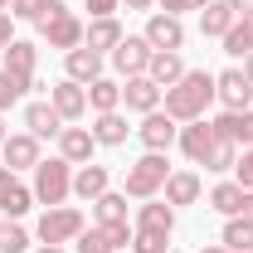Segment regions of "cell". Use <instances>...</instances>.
I'll list each match as a JSON object with an SVG mask.
<instances>
[{
	"mask_svg": "<svg viewBox=\"0 0 253 253\" xmlns=\"http://www.w3.org/2000/svg\"><path fill=\"white\" fill-rule=\"evenodd\" d=\"M210 102H214V73H210V68H185V78H180L175 88H166V112L180 126L200 122Z\"/></svg>",
	"mask_w": 253,
	"mask_h": 253,
	"instance_id": "obj_1",
	"label": "cell"
},
{
	"mask_svg": "<svg viewBox=\"0 0 253 253\" xmlns=\"http://www.w3.org/2000/svg\"><path fill=\"white\" fill-rule=\"evenodd\" d=\"M34 205H44V210H54V205H63L68 195H73V166L63 156H49L34 166Z\"/></svg>",
	"mask_w": 253,
	"mask_h": 253,
	"instance_id": "obj_2",
	"label": "cell"
},
{
	"mask_svg": "<svg viewBox=\"0 0 253 253\" xmlns=\"http://www.w3.org/2000/svg\"><path fill=\"white\" fill-rule=\"evenodd\" d=\"M83 30H88V25H83L63 0H49V10H44V20H39V34H44L49 49H63V54L78 49V44H83Z\"/></svg>",
	"mask_w": 253,
	"mask_h": 253,
	"instance_id": "obj_3",
	"label": "cell"
},
{
	"mask_svg": "<svg viewBox=\"0 0 253 253\" xmlns=\"http://www.w3.org/2000/svg\"><path fill=\"white\" fill-rule=\"evenodd\" d=\"M166 175H170L166 151H146L141 161H131V166H126V185H122V195H131V200H156L161 185H166Z\"/></svg>",
	"mask_w": 253,
	"mask_h": 253,
	"instance_id": "obj_4",
	"label": "cell"
},
{
	"mask_svg": "<svg viewBox=\"0 0 253 253\" xmlns=\"http://www.w3.org/2000/svg\"><path fill=\"white\" fill-rule=\"evenodd\" d=\"M39 244H73L78 234H83V210H73V205H54V210H44L39 214Z\"/></svg>",
	"mask_w": 253,
	"mask_h": 253,
	"instance_id": "obj_5",
	"label": "cell"
},
{
	"mask_svg": "<svg viewBox=\"0 0 253 253\" xmlns=\"http://www.w3.org/2000/svg\"><path fill=\"white\" fill-rule=\"evenodd\" d=\"M0 54H5V63H0V68L10 73V83H15L20 93L39 88V83H34V68H39V49H34L30 39H10V44H5Z\"/></svg>",
	"mask_w": 253,
	"mask_h": 253,
	"instance_id": "obj_6",
	"label": "cell"
},
{
	"mask_svg": "<svg viewBox=\"0 0 253 253\" xmlns=\"http://www.w3.org/2000/svg\"><path fill=\"white\" fill-rule=\"evenodd\" d=\"M151 54H156V49H151L141 34H122V44L107 54V63H112L122 78H141V73L151 68Z\"/></svg>",
	"mask_w": 253,
	"mask_h": 253,
	"instance_id": "obj_7",
	"label": "cell"
},
{
	"mask_svg": "<svg viewBox=\"0 0 253 253\" xmlns=\"http://www.w3.org/2000/svg\"><path fill=\"white\" fill-rule=\"evenodd\" d=\"M141 39H146L151 49H175V54H180V49H185V20H180V15H166V10H151Z\"/></svg>",
	"mask_w": 253,
	"mask_h": 253,
	"instance_id": "obj_8",
	"label": "cell"
},
{
	"mask_svg": "<svg viewBox=\"0 0 253 253\" xmlns=\"http://www.w3.org/2000/svg\"><path fill=\"white\" fill-rule=\"evenodd\" d=\"M136 136H141V146H146V151H170V146H175V136H180V122H175L166 107H156V112H146V117H141Z\"/></svg>",
	"mask_w": 253,
	"mask_h": 253,
	"instance_id": "obj_9",
	"label": "cell"
},
{
	"mask_svg": "<svg viewBox=\"0 0 253 253\" xmlns=\"http://www.w3.org/2000/svg\"><path fill=\"white\" fill-rule=\"evenodd\" d=\"M175 146L185 151V161H190V166H205V161H210V151L219 146V136H214V126H210V117H200V122H185V126H180Z\"/></svg>",
	"mask_w": 253,
	"mask_h": 253,
	"instance_id": "obj_10",
	"label": "cell"
},
{
	"mask_svg": "<svg viewBox=\"0 0 253 253\" xmlns=\"http://www.w3.org/2000/svg\"><path fill=\"white\" fill-rule=\"evenodd\" d=\"M214 97L224 102V112H244V107H253V83L244 78V68H224V73H214Z\"/></svg>",
	"mask_w": 253,
	"mask_h": 253,
	"instance_id": "obj_11",
	"label": "cell"
},
{
	"mask_svg": "<svg viewBox=\"0 0 253 253\" xmlns=\"http://www.w3.org/2000/svg\"><path fill=\"white\" fill-rule=\"evenodd\" d=\"M30 205H34V190L10 166H0V214L5 219H20V214H30Z\"/></svg>",
	"mask_w": 253,
	"mask_h": 253,
	"instance_id": "obj_12",
	"label": "cell"
},
{
	"mask_svg": "<svg viewBox=\"0 0 253 253\" xmlns=\"http://www.w3.org/2000/svg\"><path fill=\"white\" fill-rule=\"evenodd\" d=\"M49 102H54V112H59L63 122H83V117H88V88L73 83V78L54 83V88H49Z\"/></svg>",
	"mask_w": 253,
	"mask_h": 253,
	"instance_id": "obj_13",
	"label": "cell"
},
{
	"mask_svg": "<svg viewBox=\"0 0 253 253\" xmlns=\"http://www.w3.org/2000/svg\"><path fill=\"white\" fill-rule=\"evenodd\" d=\"M102 63H107V54H97V49H88V44H78V49H68L63 54V73L73 78V83H97L102 78Z\"/></svg>",
	"mask_w": 253,
	"mask_h": 253,
	"instance_id": "obj_14",
	"label": "cell"
},
{
	"mask_svg": "<svg viewBox=\"0 0 253 253\" xmlns=\"http://www.w3.org/2000/svg\"><path fill=\"white\" fill-rule=\"evenodd\" d=\"M93 151H97L93 126H63V131H59V156L68 161V166H88Z\"/></svg>",
	"mask_w": 253,
	"mask_h": 253,
	"instance_id": "obj_15",
	"label": "cell"
},
{
	"mask_svg": "<svg viewBox=\"0 0 253 253\" xmlns=\"http://www.w3.org/2000/svg\"><path fill=\"white\" fill-rule=\"evenodd\" d=\"M0 156H5V166L20 175V170H34L39 166V136H30V131H15V136H5V146H0Z\"/></svg>",
	"mask_w": 253,
	"mask_h": 253,
	"instance_id": "obj_16",
	"label": "cell"
},
{
	"mask_svg": "<svg viewBox=\"0 0 253 253\" xmlns=\"http://www.w3.org/2000/svg\"><path fill=\"white\" fill-rule=\"evenodd\" d=\"M131 229H141V234H175V205H166V200H141V210H136V219Z\"/></svg>",
	"mask_w": 253,
	"mask_h": 253,
	"instance_id": "obj_17",
	"label": "cell"
},
{
	"mask_svg": "<svg viewBox=\"0 0 253 253\" xmlns=\"http://www.w3.org/2000/svg\"><path fill=\"white\" fill-rule=\"evenodd\" d=\"M161 97H166V88H156L146 73H141V78H122L126 112H141V117H146V112H156V107H161Z\"/></svg>",
	"mask_w": 253,
	"mask_h": 253,
	"instance_id": "obj_18",
	"label": "cell"
},
{
	"mask_svg": "<svg viewBox=\"0 0 253 253\" xmlns=\"http://www.w3.org/2000/svg\"><path fill=\"white\" fill-rule=\"evenodd\" d=\"M210 126H214L219 141L253 146V107H244V112H219V117H210Z\"/></svg>",
	"mask_w": 253,
	"mask_h": 253,
	"instance_id": "obj_19",
	"label": "cell"
},
{
	"mask_svg": "<svg viewBox=\"0 0 253 253\" xmlns=\"http://www.w3.org/2000/svg\"><path fill=\"white\" fill-rule=\"evenodd\" d=\"M107 190H112V175H107V166L88 161V166H78V170H73V195H78V200H88V205H93L97 195H107Z\"/></svg>",
	"mask_w": 253,
	"mask_h": 253,
	"instance_id": "obj_20",
	"label": "cell"
},
{
	"mask_svg": "<svg viewBox=\"0 0 253 253\" xmlns=\"http://www.w3.org/2000/svg\"><path fill=\"white\" fill-rule=\"evenodd\" d=\"M146 78H151L156 88H175V83L185 78V59H180L175 49H156V54H151V68H146Z\"/></svg>",
	"mask_w": 253,
	"mask_h": 253,
	"instance_id": "obj_21",
	"label": "cell"
},
{
	"mask_svg": "<svg viewBox=\"0 0 253 253\" xmlns=\"http://www.w3.org/2000/svg\"><path fill=\"white\" fill-rule=\"evenodd\" d=\"M122 25H117V15H102V20H93L88 30H83V44L88 49H97V54H112L117 44H122Z\"/></svg>",
	"mask_w": 253,
	"mask_h": 253,
	"instance_id": "obj_22",
	"label": "cell"
},
{
	"mask_svg": "<svg viewBox=\"0 0 253 253\" xmlns=\"http://www.w3.org/2000/svg\"><path fill=\"white\" fill-rule=\"evenodd\" d=\"M166 205H175V210H180V205H195V200H200V175H195V170H170V175H166Z\"/></svg>",
	"mask_w": 253,
	"mask_h": 253,
	"instance_id": "obj_23",
	"label": "cell"
},
{
	"mask_svg": "<svg viewBox=\"0 0 253 253\" xmlns=\"http://www.w3.org/2000/svg\"><path fill=\"white\" fill-rule=\"evenodd\" d=\"M63 126L68 122L54 112V102H30V107H25V131H30V136H59Z\"/></svg>",
	"mask_w": 253,
	"mask_h": 253,
	"instance_id": "obj_24",
	"label": "cell"
},
{
	"mask_svg": "<svg viewBox=\"0 0 253 253\" xmlns=\"http://www.w3.org/2000/svg\"><path fill=\"white\" fill-rule=\"evenodd\" d=\"M234 20H239V15H234V5H229V0H210V5L200 10V34H210V39H224Z\"/></svg>",
	"mask_w": 253,
	"mask_h": 253,
	"instance_id": "obj_25",
	"label": "cell"
},
{
	"mask_svg": "<svg viewBox=\"0 0 253 253\" xmlns=\"http://www.w3.org/2000/svg\"><path fill=\"white\" fill-rule=\"evenodd\" d=\"M131 131H136V126H126V117H122V112H97V122H93L97 146H122Z\"/></svg>",
	"mask_w": 253,
	"mask_h": 253,
	"instance_id": "obj_26",
	"label": "cell"
},
{
	"mask_svg": "<svg viewBox=\"0 0 253 253\" xmlns=\"http://www.w3.org/2000/svg\"><path fill=\"white\" fill-rule=\"evenodd\" d=\"M210 210L224 214V219H234V214L244 210V185H239V180H219V185L210 190Z\"/></svg>",
	"mask_w": 253,
	"mask_h": 253,
	"instance_id": "obj_27",
	"label": "cell"
},
{
	"mask_svg": "<svg viewBox=\"0 0 253 253\" xmlns=\"http://www.w3.org/2000/svg\"><path fill=\"white\" fill-rule=\"evenodd\" d=\"M219 44H224V54H234V59L253 54V15H239V20L229 25V34H224Z\"/></svg>",
	"mask_w": 253,
	"mask_h": 253,
	"instance_id": "obj_28",
	"label": "cell"
},
{
	"mask_svg": "<svg viewBox=\"0 0 253 253\" xmlns=\"http://www.w3.org/2000/svg\"><path fill=\"white\" fill-rule=\"evenodd\" d=\"M219 244H224L229 253H253V219H244V214H234V219L224 224Z\"/></svg>",
	"mask_w": 253,
	"mask_h": 253,
	"instance_id": "obj_29",
	"label": "cell"
},
{
	"mask_svg": "<svg viewBox=\"0 0 253 253\" xmlns=\"http://www.w3.org/2000/svg\"><path fill=\"white\" fill-rule=\"evenodd\" d=\"M88 107H93V112H117V107H122V83H112V78L88 83Z\"/></svg>",
	"mask_w": 253,
	"mask_h": 253,
	"instance_id": "obj_30",
	"label": "cell"
},
{
	"mask_svg": "<svg viewBox=\"0 0 253 253\" xmlns=\"http://www.w3.org/2000/svg\"><path fill=\"white\" fill-rule=\"evenodd\" d=\"M93 214H97V224H126V195H122V190L97 195V200H93Z\"/></svg>",
	"mask_w": 253,
	"mask_h": 253,
	"instance_id": "obj_31",
	"label": "cell"
},
{
	"mask_svg": "<svg viewBox=\"0 0 253 253\" xmlns=\"http://www.w3.org/2000/svg\"><path fill=\"white\" fill-rule=\"evenodd\" d=\"M0 253H30V234L20 229V219L0 224Z\"/></svg>",
	"mask_w": 253,
	"mask_h": 253,
	"instance_id": "obj_32",
	"label": "cell"
},
{
	"mask_svg": "<svg viewBox=\"0 0 253 253\" xmlns=\"http://www.w3.org/2000/svg\"><path fill=\"white\" fill-rule=\"evenodd\" d=\"M234 166H239V146H234V141H219V146L210 151V161H205V170H214V175L234 170Z\"/></svg>",
	"mask_w": 253,
	"mask_h": 253,
	"instance_id": "obj_33",
	"label": "cell"
},
{
	"mask_svg": "<svg viewBox=\"0 0 253 253\" xmlns=\"http://www.w3.org/2000/svg\"><path fill=\"white\" fill-rule=\"evenodd\" d=\"M131 253H170V239H166V234H141V229H131Z\"/></svg>",
	"mask_w": 253,
	"mask_h": 253,
	"instance_id": "obj_34",
	"label": "cell"
},
{
	"mask_svg": "<svg viewBox=\"0 0 253 253\" xmlns=\"http://www.w3.org/2000/svg\"><path fill=\"white\" fill-rule=\"evenodd\" d=\"M44 10H49V0H10V15L15 20H30V25L44 20Z\"/></svg>",
	"mask_w": 253,
	"mask_h": 253,
	"instance_id": "obj_35",
	"label": "cell"
},
{
	"mask_svg": "<svg viewBox=\"0 0 253 253\" xmlns=\"http://www.w3.org/2000/svg\"><path fill=\"white\" fill-rule=\"evenodd\" d=\"M97 229H102V239H107L112 253H122L126 244H131V224H97Z\"/></svg>",
	"mask_w": 253,
	"mask_h": 253,
	"instance_id": "obj_36",
	"label": "cell"
},
{
	"mask_svg": "<svg viewBox=\"0 0 253 253\" xmlns=\"http://www.w3.org/2000/svg\"><path fill=\"white\" fill-rule=\"evenodd\" d=\"M73 244H78V253H112V249H107V239H102V229H83Z\"/></svg>",
	"mask_w": 253,
	"mask_h": 253,
	"instance_id": "obj_37",
	"label": "cell"
},
{
	"mask_svg": "<svg viewBox=\"0 0 253 253\" xmlns=\"http://www.w3.org/2000/svg\"><path fill=\"white\" fill-rule=\"evenodd\" d=\"M234 180L244 190H253V146H244V156H239V166H234Z\"/></svg>",
	"mask_w": 253,
	"mask_h": 253,
	"instance_id": "obj_38",
	"label": "cell"
},
{
	"mask_svg": "<svg viewBox=\"0 0 253 253\" xmlns=\"http://www.w3.org/2000/svg\"><path fill=\"white\" fill-rule=\"evenodd\" d=\"M20 88H15V83H10V73H5V68H0V112H10V107H15V102H20Z\"/></svg>",
	"mask_w": 253,
	"mask_h": 253,
	"instance_id": "obj_39",
	"label": "cell"
},
{
	"mask_svg": "<svg viewBox=\"0 0 253 253\" xmlns=\"http://www.w3.org/2000/svg\"><path fill=\"white\" fill-rule=\"evenodd\" d=\"M210 0H156V10H166V15H190V10H205Z\"/></svg>",
	"mask_w": 253,
	"mask_h": 253,
	"instance_id": "obj_40",
	"label": "cell"
},
{
	"mask_svg": "<svg viewBox=\"0 0 253 253\" xmlns=\"http://www.w3.org/2000/svg\"><path fill=\"white\" fill-rule=\"evenodd\" d=\"M83 5H88V15H93V20H102V15H117V5H122V0H83Z\"/></svg>",
	"mask_w": 253,
	"mask_h": 253,
	"instance_id": "obj_41",
	"label": "cell"
},
{
	"mask_svg": "<svg viewBox=\"0 0 253 253\" xmlns=\"http://www.w3.org/2000/svg\"><path fill=\"white\" fill-rule=\"evenodd\" d=\"M10 39H15V15H10V10H0V49H5Z\"/></svg>",
	"mask_w": 253,
	"mask_h": 253,
	"instance_id": "obj_42",
	"label": "cell"
},
{
	"mask_svg": "<svg viewBox=\"0 0 253 253\" xmlns=\"http://www.w3.org/2000/svg\"><path fill=\"white\" fill-rule=\"evenodd\" d=\"M126 10H146V15H151V10H156V0H122Z\"/></svg>",
	"mask_w": 253,
	"mask_h": 253,
	"instance_id": "obj_43",
	"label": "cell"
},
{
	"mask_svg": "<svg viewBox=\"0 0 253 253\" xmlns=\"http://www.w3.org/2000/svg\"><path fill=\"white\" fill-rule=\"evenodd\" d=\"M234 5V15H253V0H229Z\"/></svg>",
	"mask_w": 253,
	"mask_h": 253,
	"instance_id": "obj_44",
	"label": "cell"
},
{
	"mask_svg": "<svg viewBox=\"0 0 253 253\" xmlns=\"http://www.w3.org/2000/svg\"><path fill=\"white\" fill-rule=\"evenodd\" d=\"M244 219H253V190H244V210H239Z\"/></svg>",
	"mask_w": 253,
	"mask_h": 253,
	"instance_id": "obj_45",
	"label": "cell"
},
{
	"mask_svg": "<svg viewBox=\"0 0 253 253\" xmlns=\"http://www.w3.org/2000/svg\"><path fill=\"white\" fill-rule=\"evenodd\" d=\"M244 78L253 83V54H244Z\"/></svg>",
	"mask_w": 253,
	"mask_h": 253,
	"instance_id": "obj_46",
	"label": "cell"
},
{
	"mask_svg": "<svg viewBox=\"0 0 253 253\" xmlns=\"http://www.w3.org/2000/svg\"><path fill=\"white\" fill-rule=\"evenodd\" d=\"M34 253H68V249H59V244H39Z\"/></svg>",
	"mask_w": 253,
	"mask_h": 253,
	"instance_id": "obj_47",
	"label": "cell"
},
{
	"mask_svg": "<svg viewBox=\"0 0 253 253\" xmlns=\"http://www.w3.org/2000/svg\"><path fill=\"white\" fill-rule=\"evenodd\" d=\"M200 253H229V249H224V244H205Z\"/></svg>",
	"mask_w": 253,
	"mask_h": 253,
	"instance_id": "obj_48",
	"label": "cell"
},
{
	"mask_svg": "<svg viewBox=\"0 0 253 253\" xmlns=\"http://www.w3.org/2000/svg\"><path fill=\"white\" fill-rule=\"evenodd\" d=\"M5 136H10V131H5V112H0V146H5Z\"/></svg>",
	"mask_w": 253,
	"mask_h": 253,
	"instance_id": "obj_49",
	"label": "cell"
},
{
	"mask_svg": "<svg viewBox=\"0 0 253 253\" xmlns=\"http://www.w3.org/2000/svg\"><path fill=\"white\" fill-rule=\"evenodd\" d=\"M0 10H10V0H0Z\"/></svg>",
	"mask_w": 253,
	"mask_h": 253,
	"instance_id": "obj_50",
	"label": "cell"
},
{
	"mask_svg": "<svg viewBox=\"0 0 253 253\" xmlns=\"http://www.w3.org/2000/svg\"><path fill=\"white\" fill-rule=\"evenodd\" d=\"M170 253H180V249H170Z\"/></svg>",
	"mask_w": 253,
	"mask_h": 253,
	"instance_id": "obj_51",
	"label": "cell"
},
{
	"mask_svg": "<svg viewBox=\"0 0 253 253\" xmlns=\"http://www.w3.org/2000/svg\"><path fill=\"white\" fill-rule=\"evenodd\" d=\"M0 224H5V219H0Z\"/></svg>",
	"mask_w": 253,
	"mask_h": 253,
	"instance_id": "obj_52",
	"label": "cell"
}]
</instances>
